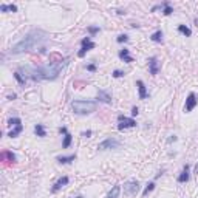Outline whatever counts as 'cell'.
Returning a JSON list of instances; mask_svg holds the SVG:
<instances>
[{"label": "cell", "mask_w": 198, "mask_h": 198, "mask_svg": "<svg viewBox=\"0 0 198 198\" xmlns=\"http://www.w3.org/2000/svg\"><path fill=\"white\" fill-rule=\"evenodd\" d=\"M70 59H64L57 64H50L43 67H22L17 71L23 73L25 79H33V81H53L59 76V73L68 65Z\"/></svg>", "instance_id": "6da1fadb"}, {"label": "cell", "mask_w": 198, "mask_h": 198, "mask_svg": "<svg viewBox=\"0 0 198 198\" xmlns=\"http://www.w3.org/2000/svg\"><path fill=\"white\" fill-rule=\"evenodd\" d=\"M50 40V36L42 31V29H33L29 31L20 42H17L12 48L11 53L12 54H20V53H26V51H33L36 48H42V51H45V43Z\"/></svg>", "instance_id": "7a4b0ae2"}, {"label": "cell", "mask_w": 198, "mask_h": 198, "mask_svg": "<svg viewBox=\"0 0 198 198\" xmlns=\"http://www.w3.org/2000/svg\"><path fill=\"white\" fill-rule=\"evenodd\" d=\"M71 108L76 115H90L96 110V102L85 101V99H76L71 102Z\"/></svg>", "instance_id": "3957f363"}, {"label": "cell", "mask_w": 198, "mask_h": 198, "mask_svg": "<svg viewBox=\"0 0 198 198\" xmlns=\"http://www.w3.org/2000/svg\"><path fill=\"white\" fill-rule=\"evenodd\" d=\"M119 147H121V143L116 138H107L98 144V150H113V149H119Z\"/></svg>", "instance_id": "277c9868"}, {"label": "cell", "mask_w": 198, "mask_h": 198, "mask_svg": "<svg viewBox=\"0 0 198 198\" xmlns=\"http://www.w3.org/2000/svg\"><path fill=\"white\" fill-rule=\"evenodd\" d=\"M118 130H125V129H132V127H136V121L133 118H127V116H122L119 115L118 116Z\"/></svg>", "instance_id": "5b68a950"}, {"label": "cell", "mask_w": 198, "mask_h": 198, "mask_svg": "<svg viewBox=\"0 0 198 198\" xmlns=\"http://www.w3.org/2000/svg\"><path fill=\"white\" fill-rule=\"evenodd\" d=\"M139 192V183L136 180H130L124 184V194L129 195V197H133Z\"/></svg>", "instance_id": "8992f818"}, {"label": "cell", "mask_w": 198, "mask_h": 198, "mask_svg": "<svg viewBox=\"0 0 198 198\" xmlns=\"http://www.w3.org/2000/svg\"><path fill=\"white\" fill-rule=\"evenodd\" d=\"M82 48L79 50V53H77V56L79 57H84L85 54H87V51H90V50H93L95 46H96V43L95 42H91L90 40V37H85V39H82Z\"/></svg>", "instance_id": "52a82bcc"}, {"label": "cell", "mask_w": 198, "mask_h": 198, "mask_svg": "<svg viewBox=\"0 0 198 198\" xmlns=\"http://www.w3.org/2000/svg\"><path fill=\"white\" fill-rule=\"evenodd\" d=\"M198 104V99H197V95L195 93H189L187 99H186V105H184V110L186 112H192Z\"/></svg>", "instance_id": "ba28073f"}, {"label": "cell", "mask_w": 198, "mask_h": 198, "mask_svg": "<svg viewBox=\"0 0 198 198\" xmlns=\"http://www.w3.org/2000/svg\"><path fill=\"white\" fill-rule=\"evenodd\" d=\"M68 183H70V178H68V177H62V178H59V180L54 183V186L51 187V192H53V194H56L57 191H60L62 187H65Z\"/></svg>", "instance_id": "9c48e42d"}, {"label": "cell", "mask_w": 198, "mask_h": 198, "mask_svg": "<svg viewBox=\"0 0 198 198\" xmlns=\"http://www.w3.org/2000/svg\"><path fill=\"white\" fill-rule=\"evenodd\" d=\"M147 62H149V71H150V74L156 76V74H158V71H160V64H158V59L153 56V57H150Z\"/></svg>", "instance_id": "30bf717a"}, {"label": "cell", "mask_w": 198, "mask_h": 198, "mask_svg": "<svg viewBox=\"0 0 198 198\" xmlns=\"http://www.w3.org/2000/svg\"><path fill=\"white\" fill-rule=\"evenodd\" d=\"M119 59L124 60V62H127V64H132V62H133V57L130 56V51H129L127 48L119 50Z\"/></svg>", "instance_id": "8fae6325"}, {"label": "cell", "mask_w": 198, "mask_h": 198, "mask_svg": "<svg viewBox=\"0 0 198 198\" xmlns=\"http://www.w3.org/2000/svg\"><path fill=\"white\" fill-rule=\"evenodd\" d=\"M98 101H101V102H104V104H110V102H112V96H110L107 91L99 90V91H98Z\"/></svg>", "instance_id": "7c38bea8"}, {"label": "cell", "mask_w": 198, "mask_h": 198, "mask_svg": "<svg viewBox=\"0 0 198 198\" xmlns=\"http://www.w3.org/2000/svg\"><path fill=\"white\" fill-rule=\"evenodd\" d=\"M189 178H191V175H189V164H186L184 169H183V172L178 177V183H187Z\"/></svg>", "instance_id": "4fadbf2b"}, {"label": "cell", "mask_w": 198, "mask_h": 198, "mask_svg": "<svg viewBox=\"0 0 198 198\" xmlns=\"http://www.w3.org/2000/svg\"><path fill=\"white\" fill-rule=\"evenodd\" d=\"M136 85H138V90H139V99H146L149 96V93H147V88H146L144 82L143 81H136Z\"/></svg>", "instance_id": "5bb4252c"}, {"label": "cell", "mask_w": 198, "mask_h": 198, "mask_svg": "<svg viewBox=\"0 0 198 198\" xmlns=\"http://www.w3.org/2000/svg\"><path fill=\"white\" fill-rule=\"evenodd\" d=\"M2 160L6 161V163H14L15 161V155L12 152H9V150H5V152H2Z\"/></svg>", "instance_id": "9a60e30c"}, {"label": "cell", "mask_w": 198, "mask_h": 198, "mask_svg": "<svg viewBox=\"0 0 198 198\" xmlns=\"http://www.w3.org/2000/svg\"><path fill=\"white\" fill-rule=\"evenodd\" d=\"M22 130H23V125H22V124H19V125H14V129H12L9 133H8V136H9V138H17V136L22 133Z\"/></svg>", "instance_id": "2e32d148"}, {"label": "cell", "mask_w": 198, "mask_h": 198, "mask_svg": "<svg viewBox=\"0 0 198 198\" xmlns=\"http://www.w3.org/2000/svg\"><path fill=\"white\" fill-rule=\"evenodd\" d=\"M76 160V155H70V156H57L56 158V161L59 163V164H68V163H71V161H74Z\"/></svg>", "instance_id": "e0dca14e"}, {"label": "cell", "mask_w": 198, "mask_h": 198, "mask_svg": "<svg viewBox=\"0 0 198 198\" xmlns=\"http://www.w3.org/2000/svg\"><path fill=\"white\" fill-rule=\"evenodd\" d=\"M34 133H36L37 136H40V138H43V136H46V132H45V127H43L42 124H36V125H34Z\"/></svg>", "instance_id": "ac0fdd59"}, {"label": "cell", "mask_w": 198, "mask_h": 198, "mask_svg": "<svg viewBox=\"0 0 198 198\" xmlns=\"http://www.w3.org/2000/svg\"><path fill=\"white\" fill-rule=\"evenodd\" d=\"M0 11H2V12H6V11L15 12V11H17V6H15V5H6V3H2V5H0Z\"/></svg>", "instance_id": "d6986e66"}, {"label": "cell", "mask_w": 198, "mask_h": 198, "mask_svg": "<svg viewBox=\"0 0 198 198\" xmlns=\"http://www.w3.org/2000/svg\"><path fill=\"white\" fill-rule=\"evenodd\" d=\"M150 39H152L153 42H158V43H161V42H163V31H161V29L155 31V33L150 36Z\"/></svg>", "instance_id": "ffe728a7"}, {"label": "cell", "mask_w": 198, "mask_h": 198, "mask_svg": "<svg viewBox=\"0 0 198 198\" xmlns=\"http://www.w3.org/2000/svg\"><path fill=\"white\" fill-rule=\"evenodd\" d=\"M178 31H180L181 34H184L186 37H189V36L192 34V29H191L189 26H186V25H178Z\"/></svg>", "instance_id": "44dd1931"}, {"label": "cell", "mask_w": 198, "mask_h": 198, "mask_svg": "<svg viewBox=\"0 0 198 198\" xmlns=\"http://www.w3.org/2000/svg\"><path fill=\"white\" fill-rule=\"evenodd\" d=\"M71 141H73V136H71L70 133H67V135L64 136V143H62V149H68V147L71 146Z\"/></svg>", "instance_id": "7402d4cb"}, {"label": "cell", "mask_w": 198, "mask_h": 198, "mask_svg": "<svg viewBox=\"0 0 198 198\" xmlns=\"http://www.w3.org/2000/svg\"><path fill=\"white\" fill-rule=\"evenodd\" d=\"M119 192H121V187L119 186H113V189L108 192V198H118Z\"/></svg>", "instance_id": "603a6c76"}, {"label": "cell", "mask_w": 198, "mask_h": 198, "mask_svg": "<svg viewBox=\"0 0 198 198\" xmlns=\"http://www.w3.org/2000/svg\"><path fill=\"white\" fill-rule=\"evenodd\" d=\"M163 6H164V9H163L164 15H170V14L174 12V9H172V6H170V3H169V2H164V3H163Z\"/></svg>", "instance_id": "cb8c5ba5"}, {"label": "cell", "mask_w": 198, "mask_h": 198, "mask_svg": "<svg viewBox=\"0 0 198 198\" xmlns=\"http://www.w3.org/2000/svg\"><path fill=\"white\" fill-rule=\"evenodd\" d=\"M14 77H15V81L20 84V85H25V82H26V79L22 76V73H19V71H15L14 73Z\"/></svg>", "instance_id": "d4e9b609"}, {"label": "cell", "mask_w": 198, "mask_h": 198, "mask_svg": "<svg viewBox=\"0 0 198 198\" xmlns=\"http://www.w3.org/2000/svg\"><path fill=\"white\" fill-rule=\"evenodd\" d=\"M153 189H155V183H149V184H147V187H146V189H144V192H143V197H147V195H149Z\"/></svg>", "instance_id": "484cf974"}, {"label": "cell", "mask_w": 198, "mask_h": 198, "mask_svg": "<svg viewBox=\"0 0 198 198\" xmlns=\"http://www.w3.org/2000/svg\"><path fill=\"white\" fill-rule=\"evenodd\" d=\"M19 124H22L20 118H9V119H8V125H11V127H14V125H19Z\"/></svg>", "instance_id": "4316f807"}, {"label": "cell", "mask_w": 198, "mask_h": 198, "mask_svg": "<svg viewBox=\"0 0 198 198\" xmlns=\"http://www.w3.org/2000/svg\"><path fill=\"white\" fill-rule=\"evenodd\" d=\"M116 42H119V43H122V42H129V36H127V34H121V36L116 37Z\"/></svg>", "instance_id": "83f0119b"}, {"label": "cell", "mask_w": 198, "mask_h": 198, "mask_svg": "<svg viewBox=\"0 0 198 198\" xmlns=\"http://www.w3.org/2000/svg\"><path fill=\"white\" fill-rule=\"evenodd\" d=\"M99 31H101L99 26H88V33H90V34H96V33H99Z\"/></svg>", "instance_id": "f1b7e54d"}, {"label": "cell", "mask_w": 198, "mask_h": 198, "mask_svg": "<svg viewBox=\"0 0 198 198\" xmlns=\"http://www.w3.org/2000/svg\"><path fill=\"white\" fill-rule=\"evenodd\" d=\"M124 74H125V73L121 71V70H115V71H113V77H116V79H118V77H122Z\"/></svg>", "instance_id": "f546056e"}, {"label": "cell", "mask_w": 198, "mask_h": 198, "mask_svg": "<svg viewBox=\"0 0 198 198\" xmlns=\"http://www.w3.org/2000/svg\"><path fill=\"white\" fill-rule=\"evenodd\" d=\"M87 70L88 71H96V65L95 64H90V65H87Z\"/></svg>", "instance_id": "4dcf8cb0"}, {"label": "cell", "mask_w": 198, "mask_h": 198, "mask_svg": "<svg viewBox=\"0 0 198 198\" xmlns=\"http://www.w3.org/2000/svg\"><path fill=\"white\" fill-rule=\"evenodd\" d=\"M91 133H93L91 130H87V132H82V136H84V138H90V136H91Z\"/></svg>", "instance_id": "1f68e13d"}, {"label": "cell", "mask_w": 198, "mask_h": 198, "mask_svg": "<svg viewBox=\"0 0 198 198\" xmlns=\"http://www.w3.org/2000/svg\"><path fill=\"white\" fill-rule=\"evenodd\" d=\"M138 113H139V108H138V107H133V108H132V116H136Z\"/></svg>", "instance_id": "d6a6232c"}, {"label": "cell", "mask_w": 198, "mask_h": 198, "mask_svg": "<svg viewBox=\"0 0 198 198\" xmlns=\"http://www.w3.org/2000/svg\"><path fill=\"white\" fill-rule=\"evenodd\" d=\"M59 132H60V133H64V135H67V133H68L67 127H60V129H59Z\"/></svg>", "instance_id": "836d02e7"}, {"label": "cell", "mask_w": 198, "mask_h": 198, "mask_svg": "<svg viewBox=\"0 0 198 198\" xmlns=\"http://www.w3.org/2000/svg\"><path fill=\"white\" fill-rule=\"evenodd\" d=\"M177 139H178V138H177V136H175V135H174V136H170V138H169V139H167V143H175V141H177Z\"/></svg>", "instance_id": "e575fe53"}, {"label": "cell", "mask_w": 198, "mask_h": 198, "mask_svg": "<svg viewBox=\"0 0 198 198\" xmlns=\"http://www.w3.org/2000/svg\"><path fill=\"white\" fill-rule=\"evenodd\" d=\"M15 98H17V95H15V93H12V95H9V96H8V99H11V101H12V99H15Z\"/></svg>", "instance_id": "d590c367"}, {"label": "cell", "mask_w": 198, "mask_h": 198, "mask_svg": "<svg viewBox=\"0 0 198 198\" xmlns=\"http://www.w3.org/2000/svg\"><path fill=\"white\" fill-rule=\"evenodd\" d=\"M195 174L198 175V163H197V166H195Z\"/></svg>", "instance_id": "8d00e7d4"}, {"label": "cell", "mask_w": 198, "mask_h": 198, "mask_svg": "<svg viewBox=\"0 0 198 198\" xmlns=\"http://www.w3.org/2000/svg\"><path fill=\"white\" fill-rule=\"evenodd\" d=\"M195 25L198 26V17H195Z\"/></svg>", "instance_id": "74e56055"}, {"label": "cell", "mask_w": 198, "mask_h": 198, "mask_svg": "<svg viewBox=\"0 0 198 198\" xmlns=\"http://www.w3.org/2000/svg\"><path fill=\"white\" fill-rule=\"evenodd\" d=\"M73 198H84V197H81V195H77V197H73Z\"/></svg>", "instance_id": "f35d334b"}]
</instances>
